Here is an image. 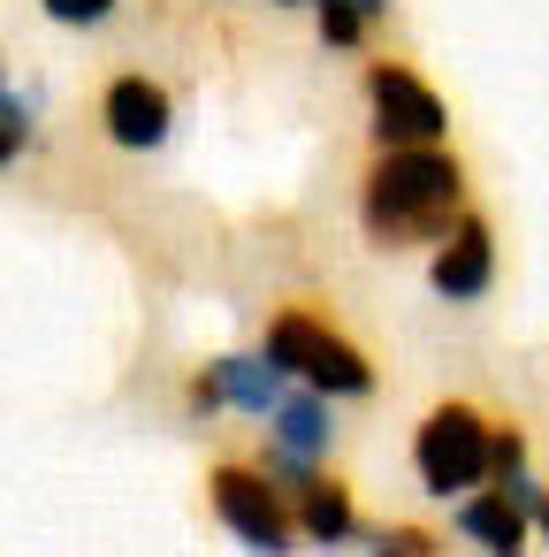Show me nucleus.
Segmentation results:
<instances>
[{
    "label": "nucleus",
    "instance_id": "nucleus-10",
    "mask_svg": "<svg viewBox=\"0 0 549 557\" xmlns=\"http://www.w3.org/2000/svg\"><path fill=\"white\" fill-rule=\"evenodd\" d=\"M267 428H275V450H290V458H321L328 450V397L321 389H305V397H283L275 412H267Z\"/></svg>",
    "mask_w": 549,
    "mask_h": 557
},
{
    "label": "nucleus",
    "instance_id": "nucleus-15",
    "mask_svg": "<svg viewBox=\"0 0 549 557\" xmlns=\"http://www.w3.org/2000/svg\"><path fill=\"white\" fill-rule=\"evenodd\" d=\"M534 511H541V534H549V496H541V504H534Z\"/></svg>",
    "mask_w": 549,
    "mask_h": 557
},
{
    "label": "nucleus",
    "instance_id": "nucleus-9",
    "mask_svg": "<svg viewBox=\"0 0 549 557\" xmlns=\"http://www.w3.org/2000/svg\"><path fill=\"white\" fill-rule=\"evenodd\" d=\"M526 496H511V488H488V496H465V511H458V534L465 542H481V549H526Z\"/></svg>",
    "mask_w": 549,
    "mask_h": 557
},
{
    "label": "nucleus",
    "instance_id": "nucleus-14",
    "mask_svg": "<svg viewBox=\"0 0 549 557\" xmlns=\"http://www.w3.org/2000/svg\"><path fill=\"white\" fill-rule=\"evenodd\" d=\"M359 9H366V16H382V9H389V0H359Z\"/></svg>",
    "mask_w": 549,
    "mask_h": 557
},
{
    "label": "nucleus",
    "instance_id": "nucleus-3",
    "mask_svg": "<svg viewBox=\"0 0 549 557\" xmlns=\"http://www.w3.org/2000/svg\"><path fill=\"white\" fill-rule=\"evenodd\" d=\"M267 359H283L290 382H305V389H321V397H366V389H374L366 351H359L351 336H336L313 306H283V313L267 321Z\"/></svg>",
    "mask_w": 549,
    "mask_h": 557
},
{
    "label": "nucleus",
    "instance_id": "nucleus-6",
    "mask_svg": "<svg viewBox=\"0 0 549 557\" xmlns=\"http://www.w3.org/2000/svg\"><path fill=\"white\" fill-rule=\"evenodd\" d=\"M427 283H435V298H450V306H473V298L496 283V237H488L481 214H458V222L435 237Z\"/></svg>",
    "mask_w": 549,
    "mask_h": 557
},
{
    "label": "nucleus",
    "instance_id": "nucleus-1",
    "mask_svg": "<svg viewBox=\"0 0 549 557\" xmlns=\"http://www.w3.org/2000/svg\"><path fill=\"white\" fill-rule=\"evenodd\" d=\"M458 207H465V169L450 146H382L359 184V230L389 252L442 237Z\"/></svg>",
    "mask_w": 549,
    "mask_h": 557
},
{
    "label": "nucleus",
    "instance_id": "nucleus-5",
    "mask_svg": "<svg viewBox=\"0 0 549 557\" xmlns=\"http://www.w3.org/2000/svg\"><path fill=\"white\" fill-rule=\"evenodd\" d=\"M366 108H374V146H442V131H450L442 92L404 62L366 70Z\"/></svg>",
    "mask_w": 549,
    "mask_h": 557
},
{
    "label": "nucleus",
    "instance_id": "nucleus-12",
    "mask_svg": "<svg viewBox=\"0 0 549 557\" xmlns=\"http://www.w3.org/2000/svg\"><path fill=\"white\" fill-rule=\"evenodd\" d=\"M374 549H389V557H427L435 534H420V527H389V534H374Z\"/></svg>",
    "mask_w": 549,
    "mask_h": 557
},
{
    "label": "nucleus",
    "instance_id": "nucleus-4",
    "mask_svg": "<svg viewBox=\"0 0 549 557\" xmlns=\"http://www.w3.org/2000/svg\"><path fill=\"white\" fill-rule=\"evenodd\" d=\"M207 496H214V519H222L245 549H290L298 504H290V488H283L267 466H214V473H207Z\"/></svg>",
    "mask_w": 549,
    "mask_h": 557
},
{
    "label": "nucleus",
    "instance_id": "nucleus-13",
    "mask_svg": "<svg viewBox=\"0 0 549 557\" xmlns=\"http://www.w3.org/2000/svg\"><path fill=\"white\" fill-rule=\"evenodd\" d=\"M24 138H32V115H9V108H0V169L24 153Z\"/></svg>",
    "mask_w": 549,
    "mask_h": 557
},
{
    "label": "nucleus",
    "instance_id": "nucleus-2",
    "mask_svg": "<svg viewBox=\"0 0 549 557\" xmlns=\"http://www.w3.org/2000/svg\"><path fill=\"white\" fill-rule=\"evenodd\" d=\"M412 473L427 496H473V481L496 473V420L465 397L435 405L412 435Z\"/></svg>",
    "mask_w": 549,
    "mask_h": 557
},
{
    "label": "nucleus",
    "instance_id": "nucleus-8",
    "mask_svg": "<svg viewBox=\"0 0 549 557\" xmlns=\"http://www.w3.org/2000/svg\"><path fill=\"white\" fill-rule=\"evenodd\" d=\"M169 92L153 85V77H138V70H123L108 92H100V131L123 146V153H153L161 138H169Z\"/></svg>",
    "mask_w": 549,
    "mask_h": 557
},
{
    "label": "nucleus",
    "instance_id": "nucleus-11",
    "mask_svg": "<svg viewBox=\"0 0 549 557\" xmlns=\"http://www.w3.org/2000/svg\"><path fill=\"white\" fill-rule=\"evenodd\" d=\"M39 9L54 16V24H70V32H92V24H108L123 0H39Z\"/></svg>",
    "mask_w": 549,
    "mask_h": 557
},
{
    "label": "nucleus",
    "instance_id": "nucleus-7",
    "mask_svg": "<svg viewBox=\"0 0 549 557\" xmlns=\"http://www.w3.org/2000/svg\"><path fill=\"white\" fill-rule=\"evenodd\" d=\"M283 382H290V367H283V359H267V351H260V359L229 351V359H214V367L191 382V405H199V412H214V405H237V412L267 420V412L290 397Z\"/></svg>",
    "mask_w": 549,
    "mask_h": 557
}]
</instances>
